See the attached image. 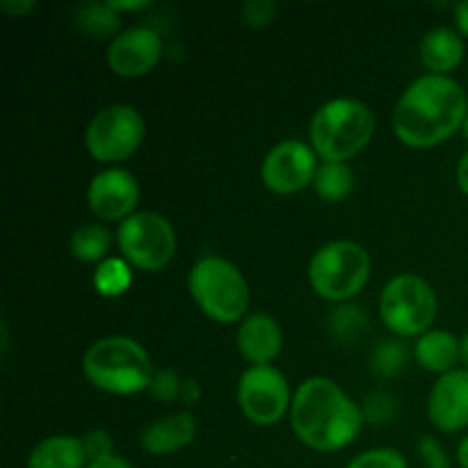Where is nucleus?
Masks as SVG:
<instances>
[{"label":"nucleus","mask_w":468,"mask_h":468,"mask_svg":"<svg viewBox=\"0 0 468 468\" xmlns=\"http://www.w3.org/2000/svg\"><path fill=\"white\" fill-rule=\"evenodd\" d=\"M468 114L464 87L451 76H420L398 99L393 131L410 149H432L457 131Z\"/></svg>","instance_id":"1"},{"label":"nucleus","mask_w":468,"mask_h":468,"mask_svg":"<svg viewBox=\"0 0 468 468\" xmlns=\"http://www.w3.org/2000/svg\"><path fill=\"white\" fill-rule=\"evenodd\" d=\"M364 423V410L329 378L304 379L292 396L291 428L311 451H343L359 437Z\"/></svg>","instance_id":"2"},{"label":"nucleus","mask_w":468,"mask_h":468,"mask_svg":"<svg viewBox=\"0 0 468 468\" xmlns=\"http://www.w3.org/2000/svg\"><path fill=\"white\" fill-rule=\"evenodd\" d=\"M82 373L94 388L112 396H135L154 379L149 355L128 336H108L91 343L82 356Z\"/></svg>","instance_id":"3"},{"label":"nucleus","mask_w":468,"mask_h":468,"mask_svg":"<svg viewBox=\"0 0 468 468\" xmlns=\"http://www.w3.org/2000/svg\"><path fill=\"white\" fill-rule=\"evenodd\" d=\"M375 135L373 110L356 99H332L311 119V146L324 163H347Z\"/></svg>","instance_id":"4"},{"label":"nucleus","mask_w":468,"mask_h":468,"mask_svg":"<svg viewBox=\"0 0 468 468\" xmlns=\"http://www.w3.org/2000/svg\"><path fill=\"white\" fill-rule=\"evenodd\" d=\"M192 300L210 320L222 324L245 320L250 309V283L245 282L240 270L227 259L206 256L197 261L187 277Z\"/></svg>","instance_id":"5"},{"label":"nucleus","mask_w":468,"mask_h":468,"mask_svg":"<svg viewBox=\"0 0 468 468\" xmlns=\"http://www.w3.org/2000/svg\"><path fill=\"white\" fill-rule=\"evenodd\" d=\"M370 279V256L352 240H334L320 247L309 263V283L327 302H346L359 295Z\"/></svg>","instance_id":"6"},{"label":"nucleus","mask_w":468,"mask_h":468,"mask_svg":"<svg viewBox=\"0 0 468 468\" xmlns=\"http://www.w3.org/2000/svg\"><path fill=\"white\" fill-rule=\"evenodd\" d=\"M439 302L432 286L419 274H398L379 295V315L396 336L411 338L430 332Z\"/></svg>","instance_id":"7"},{"label":"nucleus","mask_w":468,"mask_h":468,"mask_svg":"<svg viewBox=\"0 0 468 468\" xmlns=\"http://www.w3.org/2000/svg\"><path fill=\"white\" fill-rule=\"evenodd\" d=\"M119 251L128 265L144 272H160L176 254V231L165 215L154 210L133 213L119 224Z\"/></svg>","instance_id":"8"},{"label":"nucleus","mask_w":468,"mask_h":468,"mask_svg":"<svg viewBox=\"0 0 468 468\" xmlns=\"http://www.w3.org/2000/svg\"><path fill=\"white\" fill-rule=\"evenodd\" d=\"M144 117L133 105L117 103L101 110L85 131V146L99 163H122L142 146Z\"/></svg>","instance_id":"9"},{"label":"nucleus","mask_w":468,"mask_h":468,"mask_svg":"<svg viewBox=\"0 0 468 468\" xmlns=\"http://www.w3.org/2000/svg\"><path fill=\"white\" fill-rule=\"evenodd\" d=\"M238 405L254 425H277L291 411V387L282 370L250 366L238 382Z\"/></svg>","instance_id":"10"},{"label":"nucleus","mask_w":468,"mask_h":468,"mask_svg":"<svg viewBox=\"0 0 468 468\" xmlns=\"http://www.w3.org/2000/svg\"><path fill=\"white\" fill-rule=\"evenodd\" d=\"M318 154L300 140H283L268 151L261 165L265 187L277 195H295L311 186L318 172Z\"/></svg>","instance_id":"11"},{"label":"nucleus","mask_w":468,"mask_h":468,"mask_svg":"<svg viewBox=\"0 0 468 468\" xmlns=\"http://www.w3.org/2000/svg\"><path fill=\"white\" fill-rule=\"evenodd\" d=\"M140 201V183L128 169L110 167L91 178L87 187L90 210L101 219L117 222L128 219Z\"/></svg>","instance_id":"12"},{"label":"nucleus","mask_w":468,"mask_h":468,"mask_svg":"<svg viewBox=\"0 0 468 468\" xmlns=\"http://www.w3.org/2000/svg\"><path fill=\"white\" fill-rule=\"evenodd\" d=\"M105 55L119 78H142L163 58V37L151 27H128L110 41Z\"/></svg>","instance_id":"13"},{"label":"nucleus","mask_w":468,"mask_h":468,"mask_svg":"<svg viewBox=\"0 0 468 468\" xmlns=\"http://www.w3.org/2000/svg\"><path fill=\"white\" fill-rule=\"evenodd\" d=\"M428 414L441 432H460L468 428V370L455 368L441 375L430 391Z\"/></svg>","instance_id":"14"},{"label":"nucleus","mask_w":468,"mask_h":468,"mask_svg":"<svg viewBox=\"0 0 468 468\" xmlns=\"http://www.w3.org/2000/svg\"><path fill=\"white\" fill-rule=\"evenodd\" d=\"M238 352L251 366H270L283 346L282 327L268 314H250L238 327Z\"/></svg>","instance_id":"15"},{"label":"nucleus","mask_w":468,"mask_h":468,"mask_svg":"<svg viewBox=\"0 0 468 468\" xmlns=\"http://www.w3.org/2000/svg\"><path fill=\"white\" fill-rule=\"evenodd\" d=\"M197 437V420L190 411H178V414L165 416L154 420L149 428L142 432V448L149 455H172L190 446Z\"/></svg>","instance_id":"16"},{"label":"nucleus","mask_w":468,"mask_h":468,"mask_svg":"<svg viewBox=\"0 0 468 468\" xmlns=\"http://www.w3.org/2000/svg\"><path fill=\"white\" fill-rule=\"evenodd\" d=\"M464 59V41L451 27H434L420 41V62L432 76L455 71Z\"/></svg>","instance_id":"17"},{"label":"nucleus","mask_w":468,"mask_h":468,"mask_svg":"<svg viewBox=\"0 0 468 468\" xmlns=\"http://www.w3.org/2000/svg\"><path fill=\"white\" fill-rule=\"evenodd\" d=\"M414 356L420 368L430 373L446 375L455 370L460 356V338L446 329H430L423 336H419L414 346Z\"/></svg>","instance_id":"18"},{"label":"nucleus","mask_w":468,"mask_h":468,"mask_svg":"<svg viewBox=\"0 0 468 468\" xmlns=\"http://www.w3.org/2000/svg\"><path fill=\"white\" fill-rule=\"evenodd\" d=\"M85 446L82 439L69 437V434H58L48 437L32 448L27 457V468H87Z\"/></svg>","instance_id":"19"},{"label":"nucleus","mask_w":468,"mask_h":468,"mask_svg":"<svg viewBox=\"0 0 468 468\" xmlns=\"http://www.w3.org/2000/svg\"><path fill=\"white\" fill-rule=\"evenodd\" d=\"M112 247V233L101 224H85L76 229L69 240V250L82 263H103Z\"/></svg>","instance_id":"20"},{"label":"nucleus","mask_w":468,"mask_h":468,"mask_svg":"<svg viewBox=\"0 0 468 468\" xmlns=\"http://www.w3.org/2000/svg\"><path fill=\"white\" fill-rule=\"evenodd\" d=\"M314 187L318 197L329 204L343 201L355 187V174L346 163H323L315 172Z\"/></svg>","instance_id":"21"},{"label":"nucleus","mask_w":468,"mask_h":468,"mask_svg":"<svg viewBox=\"0 0 468 468\" xmlns=\"http://www.w3.org/2000/svg\"><path fill=\"white\" fill-rule=\"evenodd\" d=\"M131 268L123 259H105L96 268L94 286L103 297H119L131 286Z\"/></svg>","instance_id":"22"},{"label":"nucleus","mask_w":468,"mask_h":468,"mask_svg":"<svg viewBox=\"0 0 468 468\" xmlns=\"http://www.w3.org/2000/svg\"><path fill=\"white\" fill-rule=\"evenodd\" d=\"M78 23L85 32H90L96 39L110 37L119 27V14L110 9V5H82L78 9Z\"/></svg>","instance_id":"23"},{"label":"nucleus","mask_w":468,"mask_h":468,"mask_svg":"<svg viewBox=\"0 0 468 468\" xmlns=\"http://www.w3.org/2000/svg\"><path fill=\"white\" fill-rule=\"evenodd\" d=\"M405 364H407V350L405 346H400V343L384 341L375 347L373 370L378 375H387V378H391V375L400 373V370L405 368Z\"/></svg>","instance_id":"24"},{"label":"nucleus","mask_w":468,"mask_h":468,"mask_svg":"<svg viewBox=\"0 0 468 468\" xmlns=\"http://www.w3.org/2000/svg\"><path fill=\"white\" fill-rule=\"evenodd\" d=\"M347 468H410L407 460L393 448H375V451L361 452L347 464Z\"/></svg>","instance_id":"25"},{"label":"nucleus","mask_w":468,"mask_h":468,"mask_svg":"<svg viewBox=\"0 0 468 468\" xmlns=\"http://www.w3.org/2000/svg\"><path fill=\"white\" fill-rule=\"evenodd\" d=\"M149 391L158 402H172L181 396L183 382L174 370H158V373H154Z\"/></svg>","instance_id":"26"},{"label":"nucleus","mask_w":468,"mask_h":468,"mask_svg":"<svg viewBox=\"0 0 468 468\" xmlns=\"http://www.w3.org/2000/svg\"><path fill=\"white\" fill-rule=\"evenodd\" d=\"M240 14L247 26L263 27L268 23H272L277 7L272 3H268V0H250V3H245L240 7Z\"/></svg>","instance_id":"27"},{"label":"nucleus","mask_w":468,"mask_h":468,"mask_svg":"<svg viewBox=\"0 0 468 468\" xmlns=\"http://www.w3.org/2000/svg\"><path fill=\"white\" fill-rule=\"evenodd\" d=\"M82 446H85L90 464L91 462L112 455V437H110L105 430H91V432H87L85 437H82Z\"/></svg>","instance_id":"28"},{"label":"nucleus","mask_w":468,"mask_h":468,"mask_svg":"<svg viewBox=\"0 0 468 468\" xmlns=\"http://www.w3.org/2000/svg\"><path fill=\"white\" fill-rule=\"evenodd\" d=\"M419 451L428 468H451V460H448L446 451H443V446L434 437L420 439Z\"/></svg>","instance_id":"29"},{"label":"nucleus","mask_w":468,"mask_h":468,"mask_svg":"<svg viewBox=\"0 0 468 468\" xmlns=\"http://www.w3.org/2000/svg\"><path fill=\"white\" fill-rule=\"evenodd\" d=\"M379 402H382V393H378V396H370V400L366 402L364 416H366V419L373 420V423H382V420L391 419V416H393V400H391V398H387V402H384V405H379Z\"/></svg>","instance_id":"30"},{"label":"nucleus","mask_w":468,"mask_h":468,"mask_svg":"<svg viewBox=\"0 0 468 468\" xmlns=\"http://www.w3.org/2000/svg\"><path fill=\"white\" fill-rule=\"evenodd\" d=\"M0 9H3L7 16L16 18L32 12V9H35V3H32V0H3V3H0Z\"/></svg>","instance_id":"31"},{"label":"nucleus","mask_w":468,"mask_h":468,"mask_svg":"<svg viewBox=\"0 0 468 468\" xmlns=\"http://www.w3.org/2000/svg\"><path fill=\"white\" fill-rule=\"evenodd\" d=\"M181 398L187 402V405H195V402L199 400L201 388H199V384H197V379H187V382H183Z\"/></svg>","instance_id":"32"},{"label":"nucleus","mask_w":468,"mask_h":468,"mask_svg":"<svg viewBox=\"0 0 468 468\" xmlns=\"http://www.w3.org/2000/svg\"><path fill=\"white\" fill-rule=\"evenodd\" d=\"M110 9H112V12H140V9H144L146 5H149V0H140V3H131V0H128V3H122V0H110Z\"/></svg>","instance_id":"33"},{"label":"nucleus","mask_w":468,"mask_h":468,"mask_svg":"<svg viewBox=\"0 0 468 468\" xmlns=\"http://www.w3.org/2000/svg\"><path fill=\"white\" fill-rule=\"evenodd\" d=\"M87 468H133V466L128 464L126 460H122V457L110 455V457H103V460L91 462V464H87Z\"/></svg>","instance_id":"34"},{"label":"nucleus","mask_w":468,"mask_h":468,"mask_svg":"<svg viewBox=\"0 0 468 468\" xmlns=\"http://www.w3.org/2000/svg\"><path fill=\"white\" fill-rule=\"evenodd\" d=\"M455 23L460 35L468 37V0H464V3H460L455 7Z\"/></svg>","instance_id":"35"},{"label":"nucleus","mask_w":468,"mask_h":468,"mask_svg":"<svg viewBox=\"0 0 468 468\" xmlns=\"http://www.w3.org/2000/svg\"><path fill=\"white\" fill-rule=\"evenodd\" d=\"M457 186L468 197V151L462 155L460 165H457Z\"/></svg>","instance_id":"36"},{"label":"nucleus","mask_w":468,"mask_h":468,"mask_svg":"<svg viewBox=\"0 0 468 468\" xmlns=\"http://www.w3.org/2000/svg\"><path fill=\"white\" fill-rule=\"evenodd\" d=\"M457 462L462 468H468V437L462 439L460 448H457Z\"/></svg>","instance_id":"37"},{"label":"nucleus","mask_w":468,"mask_h":468,"mask_svg":"<svg viewBox=\"0 0 468 468\" xmlns=\"http://www.w3.org/2000/svg\"><path fill=\"white\" fill-rule=\"evenodd\" d=\"M460 356H462V364H464L468 370V332L460 338Z\"/></svg>","instance_id":"38"},{"label":"nucleus","mask_w":468,"mask_h":468,"mask_svg":"<svg viewBox=\"0 0 468 468\" xmlns=\"http://www.w3.org/2000/svg\"><path fill=\"white\" fill-rule=\"evenodd\" d=\"M462 133H464V137H466V140H468V114H466L464 123H462Z\"/></svg>","instance_id":"39"}]
</instances>
